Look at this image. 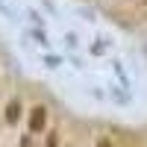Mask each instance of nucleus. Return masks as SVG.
I'll list each match as a JSON object with an SVG mask.
<instances>
[{"label":"nucleus","instance_id":"f257e3e1","mask_svg":"<svg viewBox=\"0 0 147 147\" xmlns=\"http://www.w3.org/2000/svg\"><path fill=\"white\" fill-rule=\"evenodd\" d=\"M47 127V106H32L30 112V132H44Z\"/></svg>","mask_w":147,"mask_h":147},{"label":"nucleus","instance_id":"f03ea898","mask_svg":"<svg viewBox=\"0 0 147 147\" xmlns=\"http://www.w3.org/2000/svg\"><path fill=\"white\" fill-rule=\"evenodd\" d=\"M18 118H21V103L18 100L6 103V121H9V124H18Z\"/></svg>","mask_w":147,"mask_h":147},{"label":"nucleus","instance_id":"7ed1b4c3","mask_svg":"<svg viewBox=\"0 0 147 147\" xmlns=\"http://www.w3.org/2000/svg\"><path fill=\"white\" fill-rule=\"evenodd\" d=\"M44 147H59V132H56V129L47 136V144H44Z\"/></svg>","mask_w":147,"mask_h":147},{"label":"nucleus","instance_id":"20e7f679","mask_svg":"<svg viewBox=\"0 0 147 147\" xmlns=\"http://www.w3.org/2000/svg\"><path fill=\"white\" fill-rule=\"evenodd\" d=\"M21 147H32V132H30V136H24V138H21Z\"/></svg>","mask_w":147,"mask_h":147},{"label":"nucleus","instance_id":"39448f33","mask_svg":"<svg viewBox=\"0 0 147 147\" xmlns=\"http://www.w3.org/2000/svg\"><path fill=\"white\" fill-rule=\"evenodd\" d=\"M97 147H115V144L109 141V138H100V141H97Z\"/></svg>","mask_w":147,"mask_h":147},{"label":"nucleus","instance_id":"423d86ee","mask_svg":"<svg viewBox=\"0 0 147 147\" xmlns=\"http://www.w3.org/2000/svg\"><path fill=\"white\" fill-rule=\"evenodd\" d=\"M138 6H141V9H144V6H147V0H138Z\"/></svg>","mask_w":147,"mask_h":147},{"label":"nucleus","instance_id":"0eeeda50","mask_svg":"<svg viewBox=\"0 0 147 147\" xmlns=\"http://www.w3.org/2000/svg\"><path fill=\"white\" fill-rule=\"evenodd\" d=\"M144 18H147V12H144Z\"/></svg>","mask_w":147,"mask_h":147}]
</instances>
